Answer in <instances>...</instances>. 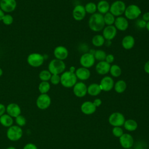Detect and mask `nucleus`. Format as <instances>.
<instances>
[{
    "label": "nucleus",
    "mask_w": 149,
    "mask_h": 149,
    "mask_svg": "<svg viewBox=\"0 0 149 149\" xmlns=\"http://www.w3.org/2000/svg\"><path fill=\"white\" fill-rule=\"evenodd\" d=\"M88 25L91 30L94 32H99L103 30L105 27L103 15L100 13H95L89 17Z\"/></svg>",
    "instance_id": "f257e3e1"
},
{
    "label": "nucleus",
    "mask_w": 149,
    "mask_h": 149,
    "mask_svg": "<svg viewBox=\"0 0 149 149\" xmlns=\"http://www.w3.org/2000/svg\"><path fill=\"white\" fill-rule=\"evenodd\" d=\"M61 77V84L66 88H71L77 83V77L74 73L69 70L63 72Z\"/></svg>",
    "instance_id": "f03ea898"
},
{
    "label": "nucleus",
    "mask_w": 149,
    "mask_h": 149,
    "mask_svg": "<svg viewBox=\"0 0 149 149\" xmlns=\"http://www.w3.org/2000/svg\"><path fill=\"white\" fill-rule=\"evenodd\" d=\"M48 68L52 74H61L65 71L66 65L63 61L55 58L49 62Z\"/></svg>",
    "instance_id": "7ed1b4c3"
},
{
    "label": "nucleus",
    "mask_w": 149,
    "mask_h": 149,
    "mask_svg": "<svg viewBox=\"0 0 149 149\" xmlns=\"http://www.w3.org/2000/svg\"><path fill=\"white\" fill-rule=\"evenodd\" d=\"M23 132L21 127L17 125H12L8 127L6 131L7 138L12 141L19 140L23 136Z\"/></svg>",
    "instance_id": "20e7f679"
},
{
    "label": "nucleus",
    "mask_w": 149,
    "mask_h": 149,
    "mask_svg": "<svg viewBox=\"0 0 149 149\" xmlns=\"http://www.w3.org/2000/svg\"><path fill=\"white\" fill-rule=\"evenodd\" d=\"M141 14V10L139 6L135 4H130L126 6L124 15L127 20H136Z\"/></svg>",
    "instance_id": "39448f33"
},
{
    "label": "nucleus",
    "mask_w": 149,
    "mask_h": 149,
    "mask_svg": "<svg viewBox=\"0 0 149 149\" xmlns=\"http://www.w3.org/2000/svg\"><path fill=\"white\" fill-rule=\"evenodd\" d=\"M126 8V4L123 1L120 0H116L110 5L109 12L116 17L124 14Z\"/></svg>",
    "instance_id": "423d86ee"
},
{
    "label": "nucleus",
    "mask_w": 149,
    "mask_h": 149,
    "mask_svg": "<svg viewBox=\"0 0 149 149\" xmlns=\"http://www.w3.org/2000/svg\"><path fill=\"white\" fill-rule=\"evenodd\" d=\"M44 61V56L41 54L37 52L30 54L27 58V62L28 64L33 68L41 66L43 64Z\"/></svg>",
    "instance_id": "0eeeda50"
},
{
    "label": "nucleus",
    "mask_w": 149,
    "mask_h": 149,
    "mask_svg": "<svg viewBox=\"0 0 149 149\" xmlns=\"http://www.w3.org/2000/svg\"><path fill=\"white\" fill-rule=\"evenodd\" d=\"M95 59L93 54L89 52L83 53L81 55L79 59V62L81 67H84L87 69L93 66L95 64Z\"/></svg>",
    "instance_id": "6e6552de"
},
{
    "label": "nucleus",
    "mask_w": 149,
    "mask_h": 149,
    "mask_svg": "<svg viewBox=\"0 0 149 149\" xmlns=\"http://www.w3.org/2000/svg\"><path fill=\"white\" fill-rule=\"evenodd\" d=\"M36 104L40 109H46L49 107L51 104V97L47 94H41L37 97Z\"/></svg>",
    "instance_id": "1a4fd4ad"
},
{
    "label": "nucleus",
    "mask_w": 149,
    "mask_h": 149,
    "mask_svg": "<svg viewBox=\"0 0 149 149\" xmlns=\"http://www.w3.org/2000/svg\"><path fill=\"white\" fill-rule=\"evenodd\" d=\"M109 123L113 126H119L120 127L123 125L125 119L123 115L120 112H114L112 113L109 117L108 119Z\"/></svg>",
    "instance_id": "9d476101"
},
{
    "label": "nucleus",
    "mask_w": 149,
    "mask_h": 149,
    "mask_svg": "<svg viewBox=\"0 0 149 149\" xmlns=\"http://www.w3.org/2000/svg\"><path fill=\"white\" fill-rule=\"evenodd\" d=\"M16 0H1L0 8L5 13H10L14 11L16 8Z\"/></svg>",
    "instance_id": "9b49d317"
},
{
    "label": "nucleus",
    "mask_w": 149,
    "mask_h": 149,
    "mask_svg": "<svg viewBox=\"0 0 149 149\" xmlns=\"http://www.w3.org/2000/svg\"><path fill=\"white\" fill-rule=\"evenodd\" d=\"M73 91L76 97L80 98L83 97L87 93V87L82 81L77 82L73 87Z\"/></svg>",
    "instance_id": "f8f14e48"
},
{
    "label": "nucleus",
    "mask_w": 149,
    "mask_h": 149,
    "mask_svg": "<svg viewBox=\"0 0 149 149\" xmlns=\"http://www.w3.org/2000/svg\"><path fill=\"white\" fill-rule=\"evenodd\" d=\"M117 30L114 25L106 26L102 30V36L106 41H111L117 34Z\"/></svg>",
    "instance_id": "ddd939ff"
},
{
    "label": "nucleus",
    "mask_w": 149,
    "mask_h": 149,
    "mask_svg": "<svg viewBox=\"0 0 149 149\" xmlns=\"http://www.w3.org/2000/svg\"><path fill=\"white\" fill-rule=\"evenodd\" d=\"M114 84V81L112 77L109 76H106L102 78L99 84L102 91H109L113 88Z\"/></svg>",
    "instance_id": "4468645a"
},
{
    "label": "nucleus",
    "mask_w": 149,
    "mask_h": 149,
    "mask_svg": "<svg viewBox=\"0 0 149 149\" xmlns=\"http://www.w3.org/2000/svg\"><path fill=\"white\" fill-rule=\"evenodd\" d=\"M86 15L84 6L82 5H76L72 10V16L76 21H81L84 19Z\"/></svg>",
    "instance_id": "2eb2a0df"
},
{
    "label": "nucleus",
    "mask_w": 149,
    "mask_h": 149,
    "mask_svg": "<svg viewBox=\"0 0 149 149\" xmlns=\"http://www.w3.org/2000/svg\"><path fill=\"white\" fill-rule=\"evenodd\" d=\"M113 25L117 30L124 31L128 29L129 22L125 17L120 16L115 18Z\"/></svg>",
    "instance_id": "dca6fc26"
},
{
    "label": "nucleus",
    "mask_w": 149,
    "mask_h": 149,
    "mask_svg": "<svg viewBox=\"0 0 149 149\" xmlns=\"http://www.w3.org/2000/svg\"><path fill=\"white\" fill-rule=\"evenodd\" d=\"M54 55L57 59L63 61L66 59L69 55L68 49L62 45H59L56 47L54 49Z\"/></svg>",
    "instance_id": "f3484780"
},
{
    "label": "nucleus",
    "mask_w": 149,
    "mask_h": 149,
    "mask_svg": "<svg viewBox=\"0 0 149 149\" xmlns=\"http://www.w3.org/2000/svg\"><path fill=\"white\" fill-rule=\"evenodd\" d=\"M6 112L13 118H15L21 114V108L17 104L12 102L6 107Z\"/></svg>",
    "instance_id": "a211bd4d"
},
{
    "label": "nucleus",
    "mask_w": 149,
    "mask_h": 149,
    "mask_svg": "<svg viewBox=\"0 0 149 149\" xmlns=\"http://www.w3.org/2000/svg\"><path fill=\"white\" fill-rule=\"evenodd\" d=\"M119 142L122 147L125 149L131 148L134 143L133 137L128 133H123L119 137Z\"/></svg>",
    "instance_id": "6ab92c4d"
},
{
    "label": "nucleus",
    "mask_w": 149,
    "mask_h": 149,
    "mask_svg": "<svg viewBox=\"0 0 149 149\" xmlns=\"http://www.w3.org/2000/svg\"><path fill=\"white\" fill-rule=\"evenodd\" d=\"M111 65L105 61L98 62L95 65V71L100 75H105L109 72Z\"/></svg>",
    "instance_id": "aec40b11"
},
{
    "label": "nucleus",
    "mask_w": 149,
    "mask_h": 149,
    "mask_svg": "<svg viewBox=\"0 0 149 149\" xmlns=\"http://www.w3.org/2000/svg\"><path fill=\"white\" fill-rule=\"evenodd\" d=\"M74 73L77 79L81 81L88 79L91 76V72L89 69L84 67H80L76 69Z\"/></svg>",
    "instance_id": "412c9836"
},
{
    "label": "nucleus",
    "mask_w": 149,
    "mask_h": 149,
    "mask_svg": "<svg viewBox=\"0 0 149 149\" xmlns=\"http://www.w3.org/2000/svg\"><path fill=\"white\" fill-rule=\"evenodd\" d=\"M122 47L126 50H129L133 48L135 44L134 38L131 35H127L125 36L121 42Z\"/></svg>",
    "instance_id": "4be33fe9"
},
{
    "label": "nucleus",
    "mask_w": 149,
    "mask_h": 149,
    "mask_svg": "<svg viewBox=\"0 0 149 149\" xmlns=\"http://www.w3.org/2000/svg\"><path fill=\"white\" fill-rule=\"evenodd\" d=\"M81 112L86 115H91L96 111V107L93 102L85 101L81 105Z\"/></svg>",
    "instance_id": "5701e85b"
},
{
    "label": "nucleus",
    "mask_w": 149,
    "mask_h": 149,
    "mask_svg": "<svg viewBox=\"0 0 149 149\" xmlns=\"http://www.w3.org/2000/svg\"><path fill=\"white\" fill-rule=\"evenodd\" d=\"M110 5L106 0H101L97 4V9L98 13L105 15L109 12Z\"/></svg>",
    "instance_id": "b1692460"
},
{
    "label": "nucleus",
    "mask_w": 149,
    "mask_h": 149,
    "mask_svg": "<svg viewBox=\"0 0 149 149\" xmlns=\"http://www.w3.org/2000/svg\"><path fill=\"white\" fill-rule=\"evenodd\" d=\"M0 123L5 127H9L13 125V118L8 113H4L0 117Z\"/></svg>",
    "instance_id": "393cba45"
},
{
    "label": "nucleus",
    "mask_w": 149,
    "mask_h": 149,
    "mask_svg": "<svg viewBox=\"0 0 149 149\" xmlns=\"http://www.w3.org/2000/svg\"><path fill=\"white\" fill-rule=\"evenodd\" d=\"M101 91L100 84L97 83H92L87 87V93L91 96L98 95Z\"/></svg>",
    "instance_id": "a878e982"
},
{
    "label": "nucleus",
    "mask_w": 149,
    "mask_h": 149,
    "mask_svg": "<svg viewBox=\"0 0 149 149\" xmlns=\"http://www.w3.org/2000/svg\"><path fill=\"white\" fill-rule=\"evenodd\" d=\"M105 40L101 34H97L93 36L91 39L92 44L96 47H102L105 43Z\"/></svg>",
    "instance_id": "bb28decb"
},
{
    "label": "nucleus",
    "mask_w": 149,
    "mask_h": 149,
    "mask_svg": "<svg viewBox=\"0 0 149 149\" xmlns=\"http://www.w3.org/2000/svg\"><path fill=\"white\" fill-rule=\"evenodd\" d=\"M127 84L123 80H119L114 84L115 91L118 93H122L126 89Z\"/></svg>",
    "instance_id": "cd10ccee"
},
{
    "label": "nucleus",
    "mask_w": 149,
    "mask_h": 149,
    "mask_svg": "<svg viewBox=\"0 0 149 149\" xmlns=\"http://www.w3.org/2000/svg\"><path fill=\"white\" fill-rule=\"evenodd\" d=\"M125 129L128 131H134L137 128V123L133 119H128L125 121L123 124Z\"/></svg>",
    "instance_id": "c85d7f7f"
},
{
    "label": "nucleus",
    "mask_w": 149,
    "mask_h": 149,
    "mask_svg": "<svg viewBox=\"0 0 149 149\" xmlns=\"http://www.w3.org/2000/svg\"><path fill=\"white\" fill-rule=\"evenodd\" d=\"M109 73L112 77H118L121 75L122 69L119 65L114 64V65H111Z\"/></svg>",
    "instance_id": "c756f323"
},
{
    "label": "nucleus",
    "mask_w": 149,
    "mask_h": 149,
    "mask_svg": "<svg viewBox=\"0 0 149 149\" xmlns=\"http://www.w3.org/2000/svg\"><path fill=\"white\" fill-rule=\"evenodd\" d=\"M51 88L50 83L48 81H41L38 84V91L41 94H47Z\"/></svg>",
    "instance_id": "7c9ffc66"
},
{
    "label": "nucleus",
    "mask_w": 149,
    "mask_h": 149,
    "mask_svg": "<svg viewBox=\"0 0 149 149\" xmlns=\"http://www.w3.org/2000/svg\"><path fill=\"white\" fill-rule=\"evenodd\" d=\"M84 6L85 10L86 12V13L93 15L95 13H96L97 9V4L93 2H89L87 3Z\"/></svg>",
    "instance_id": "2f4dec72"
},
{
    "label": "nucleus",
    "mask_w": 149,
    "mask_h": 149,
    "mask_svg": "<svg viewBox=\"0 0 149 149\" xmlns=\"http://www.w3.org/2000/svg\"><path fill=\"white\" fill-rule=\"evenodd\" d=\"M103 17H104V21L105 25L107 26L113 25L116 17L111 13L109 12L105 13V15H104Z\"/></svg>",
    "instance_id": "473e14b6"
},
{
    "label": "nucleus",
    "mask_w": 149,
    "mask_h": 149,
    "mask_svg": "<svg viewBox=\"0 0 149 149\" xmlns=\"http://www.w3.org/2000/svg\"><path fill=\"white\" fill-rule=\"evenodd\" d=\"M93 55L94 56L95 59L100 62V61H105L107 56V54L102 49H97V50H95V52Z\"/></svg>",
    "instance_id": "72a5a7b5"
},
{
    "label": "nucleus",
    "mask_w": 149,
    "mask_h": 149,
    "mask_svg": "<svg viewBox=\"0 0 149 149\" xmlns=\"http://www.w3.org/2000/svg\"><path fill=\"white\" fill-rule=\"evenodd\" d=\"M51 75L52 74L48 70H42L40 72L38 77L41 81H48L50 80Z\"/></svg>",
    "instance_id": "f704fd0d"
},
{
    "label": "nucleus",
    "mask_w": 149,
    "mask_h": 149,
    "mask_svg": "<svg viewBox=\"0 0 149 149\" xmlns=\"http://www.w3.org/2000/svg\"><path fill=\"white\" fill-rule=\"evenodd\" d=\"M15 122L16 123V125L22 127L25 126V125L26 124V119L24 116L20 114V115L15 118Z\"/></svg>",
    "instance_id": "c9c22d12"
},
{
    "label": "nucleus",
    "mask_w": 149,
    "mask_h": 149,
    "mask_svg": "<svg viewBox=\"0 0 149 149\" xmlns=\"http://www.w3.org/2000/svg\"><path fill=\"white\" fill-rule=\"evenodd\" d=\"M2 22L5 25H10L13 22V17L10 14H5L4 16L2 18Z\"/></svg>",
    "instance_id": "e433bc0d"
},
{
    "label": "nucleus",
    "mask_w": 149,
    "mask_h": 149,
    "mask_svg": "<svg viewBox=\"0 0 149 149\" xmlns=\"http://www.w3.org/2000/svg\"><path fill=\"white\" fill-rule=\"evenodd\" d=\"M112 133L115 137H120L123 134V131L120 127L115 126L112 129Z\"/></svg>",
    "instance_id": "4c0bfd02"
},
{
    "label": "nucleus",
    "mask_w": 149,
    "mask_h": 149,
    "mask_svg": "<svg viewBox=\"0 0 149 149\" xmlns=\"http://www.w3.org/2000/svg\"><path fill=\"white\" fill-rule=\"evenodd\" d=\"M49 80L52 84L57 85L59 83H60L61 77L59 74H52Z\"/></svg>",
    "instance_id": "58836bf2"
},
{
    "label": "nucleus",
    "mask_w": 149,
    "mask_h": 149,
    "mask_svg": "<svg viewBox=\"0 0 149 149\" xmlns=\"http://www.w3.org/2000/svg\"><path fill=\"white\" fill-rule=\"evenodd\" d=\"M146 23H147L146 22L143 20L142 19H138L136 21V25L139 29H144V28H146Z\"/></svg>",
    "instance_id": "ea45409f"
},
{
    "label": "nucleus",
    "mask_w": 149,
    "mask_h": 149,
    "mask_svg": "<svg viewBox=\"0 0 149 149\" xmlns=\"http://www.w3.org/2000/svg\"><path fill=\"white\" fill-rule=\"evenodd\" d=\"M115 61V57L114 55L111 54H107L105 61L107 62V63L111 64L112 63H113Z\"/></svg>",
    "instance_id": "a19ab883"
},
{
    "label": "nucleus",
    "mask_w": 149,
    "mask_h": 149,
    "mask_svg": "<svg viewBox=\"0 0 149 149\" xmlns=\"http://www.w3.org/2000/svg\"><path fill=\"white\" fill-rule=\"evenodd\" d=\"M23 149H38L37 146L32 143H29L24 145Z\"/></svg>",
    "instance_id": "79ce46f5"
},
{
    "label": "nucleus",
    "mask_w": 149,
    "mask_h": 149,
    "mask_svg": "<svg viewBox=\"0 0 149 149\" xmlns=\"http://www.w3.org/2000/svg\"><path fill=\"white\" fill-rule=\"evenodd\" d=\"M6 112V107L3 104L0 103V117Z\"/></svg>",
    "instance_id": "37998d69"
},
{
    "label": "nucleus",
    "mask_w": 149,
    "mask_h": 149,
    "mask_svg": "<svg viewBox=\"0 0 149 149\" xmlns=\"http://www.w3.org/2000/svg\"><path fill=\"white\" fill-rule=\"evenodd\" d=\"M141 19L146 22H148L149 21V12H147L144 13L142 15V18Z\"/></svg>",
    "instance_id": "c03bdc74"
},
{
    "label": "nucleus",
    "mask_w": 149,
    "mask_h": 149,
    "mask_svg": "<svg viewBox=\"0 0 149 149\" xmlns=\"http://www.w3.org/2000/svg\"><path fill=\"white\" fill-rule=\"evenodd\" d=\"M144 70L147 74H149V60L145 63L144 65Z\"/></svg>",
    "instance_id": "a18cd8bd"
},
{
    "label": "nucleus",
    "mask_w": 149,
    "mask_h": 149,
    "mask_svg": "<svg viewBox=\"0 0 149 149\" xmlns=\"http://www.w3.org/2000/svg\"><path fill=\"white\" fill-rule=\"evenodd\" d=\"M93 102L94 105L95 106V107L97 108V107H98L101 105V104L102 103V101H101V100L100 98H96V99H95L94 100V101Z\"/></svg>",
    "instance_id": "49530a36"
},
{
    "label": "nucleus",
    "mask_w": 149,
    "mask_h": 149,
    "mask_svg": "<svg viewBox=\"0 0 149 149\" xmlns=\"http://www.w3.org/2000/svg\"><path fill=\"white\" fill-rule=\"evenodd\" d=\"M4 15H5V13L2 11V10L0 8V21L1 20L2 21V18H3V17L4 16Z\"/></svg>",
    "instance_id": "de8ad7c7"
},
{
    "label": "nucleus",
    "mask_w": 149,
    "mask_h": 149,
    "mask_svg": "<svg viewBox=\"0 0 149 149\" xmlns=\"http://www.w3.org/2000/svg\"><path fill=\"white\" fill-rule=\"evenodd\" d=\"M76 68H75L74 66H72L70 67L69 71H70V72H73V73H74L75 71H76Z\"/></svg>",
    "instance_id": "09e8293b"
},
{
    "label": "nucleus",
    "mask_w": 149,
    "mask_h": 149,
    "mask_svg": "<svg viewBox=\"0 0 149 149\" xmlns=\"http://www.w3.org/2000/svg\"><path fill=\"white\" fill-rule=\"evenodd\" d=\"M146 29H147V30L149 32V21L147 22L146 23Z\"/></svg>",
    "instance_id": "8fccbe9b"
},
{
    "label": "nucleus",
    "mask_w": 149,
    "mask_h": 149,
    "mask_svg": "<svg viewBox=\"0 0 149 149\" xmlns=\"http://www.w3.org/2000/svg\"><path fill=\"white\" fill-rule=\"evenodd\" d=\"M6 149H16L15 147H13V146H10V147H7Z\"/></svg>",
    "instance_id": "3c124183"
},
{
    "label": "nucleus",
    "mask_w": 149,
    "mask_h": 149,
    "mask_svg": "<svg viewBox=\"0 0 149 149\" xmlns=\"http://www.w3.org/2000/svg\"><path fill=\"white\" fill-rule=\"evenodd\" d=\"M2 74H3V70H2V69L0 68V77L2 75Z\"/></svg>",
    "instance_id": "603ef678"
},
{
    "label": "nucleus",
    "mask_w": 149,
    "mask_h": 149,
    "mask_svg": "<svg viewBox=\"0 0 149 149\" xmlns=\"http://www.w3.org/2000/svg\"><path fill=\"white\" fill-rule=\"evenodd\" d=\"M127 149H133V148H127Z\"/></svg>",
    "instance_id": "864d4df0"
},
{
    "label": "nucleus",
    "mask_w": 149,
    "mask_h": 149,
    "mask_svg": "<svg viewBox=\"0 0 149 149\" xmlns=\"http://www.w3.org/2000/svg\"><path fill=\"white\" fill-rule=\"evenodd\" d=\"M120 1H122V0H120Z\"/></svg>",
    "instance_id": "5fc2aeb1"
},
{
    "label": "nucleus",
    "mask_w": 149,
    "mask_h": 149,
    "mask_svg": "<svg viewBox=\"0 0 149 149\" xmlns=\"http://www.w3.org/2000/svg\"><path fill=\"white\" fill-rule=\"evenodd\" d=\"M0 2H1V0H0Z\"/></svg>",
    "instance_id": "6e6d98bb"
}]
</instances>
